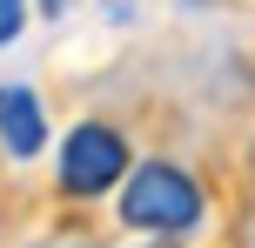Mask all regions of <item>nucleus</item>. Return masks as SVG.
<instances>
[{
	"label": "nucleus",
	"instance_id": "obj_1",
	"mask_svg": "<svg viewBox=\"0 0 255 248\" xmlns=\"http://www.w3.org/2000/svg\"><path fill=\"white\" fill-rule=\"evenodd\" d=\"M121 228H141V235H188V228H202V181H195L188 168H175V161H148V168L121 174Z\"/></svg>",
	"mask_w": 255,
	"mask_h": 248
},
{
	"label": "nucleus",
	"instance_id": "obj_2",
	"mask_svg": "<svg viewBox=\"0 0 255 248\" xmlns=\"http://www.w3.org/2000/svg\"><path fill=\"white\" fill-rule=\"evenodd\" d=\"M121 174H128V141L108 121H81L61 141V188L67 195H108Z\"/></svg>",
	"mask_w": 255,
	"mask_h": 248
},
{
	"label": "nucleus",
	"instance_id": "obj_3",
	"mask_svg": "<svg viewBox=\"0 0 255 248\" xmlns=\"http://www.w3.org/2000/svg\"><path fill=\"white\" fill-rule=\"evenodd\" d=\"M0 148H7L13 161H34L40 148H47V114H40L34 87L0 81Z\"/></svg>",
	"mask_w": 255,
	"mask_h": 248
},
{
	"label": "nucleus",
	"instance_id": "obj_4",
	"mask_svg": "<svg viewBox=\"0 0 255 248\" xmlns=\"http://www.w3.org/2000/svg\"><path fill=\"white\" fill-rule=\"evenodd\" d=\"M27 27V0H0V47H13Z\"/></svg>",
	"mask_w": 255,
	"mask_h": 248
},
{
	"label": "nucleus",
	"instance_id": "obj_5",
	"mask_svg": "<svg viewBox=\"0 0 255 248\" xmlns=\"http://www.w3.org/2000/svg\"><path fill=\"white\" fill-rule=\"evenodd\" d=\"M40 13H67V0H40Z\"/></svg>",
	"mask_w": 255,
	"mask_h": 248
},
{
	"label": "nucleus",
	"instance_id": "obj_6",
	"mask_svg": "<svg viewBox=\"0 0 255 248\" xmlns=\"http://www.w3.org/2000/svg\"><path fill=\"white\" fill-rule=\"evenodd\" d=\"M188 7H215V0H188Z\"/></svg>",
	"mask_w": 255,
	"mask_h": 248
}]
</instances>
